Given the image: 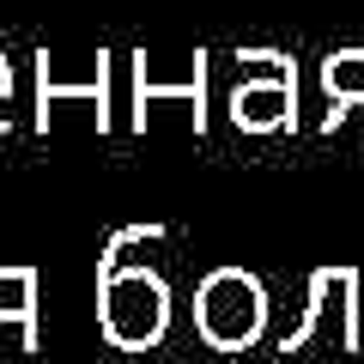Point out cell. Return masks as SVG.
Here are the masks:
<instances>
[{
    "instance_id": "cell-1",
    "label": "cell",
    "mask_w": 364,
    "mask_h": 364,
    "mask_svg": "<svg viewBox=\"0 0 364 364\" xmlns=\"http://www.w3.org/2000/svg\"><path fill=\"white\" fill-rule=\"evenodd\" d=\"M97 328L122 352L158 346L170 328V286L152 267H97Z\"/></svg>"
},
{
    "instance_id": "cell-2",
    "label": "cell",
    "mask_w": 364,
    "mask_h": 364,
    "mask_svg": "<svg viewBox=\"0 0 364 364\" xmlns=\"http://www.w3.org/2000/svg\"><path fill=\"white\" fill-rule=\"evenodd\" d=\"M195 334L213 352H243L267 334V291L243 267H213L195 286Z\"/></svg>"
},
{
    "instance_id": "cell-3",
    "label": "cell",
    "mask_w": 364,
    "mask_h": 364,
    "mask_svg": "<svg viewBox=\"0 0 364 364\" xmlns=\"http://www.w3.org/2000/svg\"><path fill=\"white\" fill-rule=\"evenodd\" d=\"M358 352V273L352 267H316L310 273V310L279 340V352Z\"/></svg>"
},
{
    "instance_id": "cell-4",
    "label": "cell",
    "mask_w": 364,
    "mask_h": 364,
    "mask_svg": "<svg viewBox=\"0 0 364 364\" xmlns=\"http://www.w3.org/2000/svg\"><path fill=\"white\" fill-rule=\"evenodd\" d=\"M225 109H231V122H237L243 134L286 128L291 109H298V73H291L279 55H243V73H237Z\"/></svg>"
},
{
    "instance_id": "cell-5",
    "label": "cell",
    "mask_w": 364,
    "mask_h": 364,
    "mask_svg": "<svg viewBox=\"0 0 364 364\" xmlns=\"http://www.w3.org/2000/svg\"><path fill=\"white\" fill-rule=\"evenodd\" d=\"M200 91H207V55H140L134 61V104H140V116L134 122H146V109L164 104V97L195 104V116H200Z\"/></svg>"
},
{
    "instance_id": "cell-6",
    "label": "cell",
    "mask_w": 364,
    "mask_h": 364,
    "mask_svg": "<svg viewBox=\"0 0 364 364\" xmlns=\"http://www.w3.org/2000/svg\"><path fill=\"white\" fill-rule=\"evenodd\" d=\"M37 91H43V116H49V104H61V97H85V104H97V116H104L109 55H49V49H43Z\"/></svg>"
},
{
    "instance_id": "cell-7",
    "label": "cell",
    "mask_w": 364,
    "mask_h": 364,
    "mask_svg": "<svg viewBox=\"0 0 364 364\" xmlns=\"http://www.w3.org/2000/svg\"><path fill=\"white\" fill-rule=\"evenodd\" d=\"M6 322L18 352L37 346V267H0V328Z\"/></svg>"
},
{
    "instance_id": "cell-8",
    "label": "cell",
    "mask_w": 364,
    "mask_h": 364,
    "mask_svg": "<svg viewBox=\"0 0 364 364\" xmlns=\"http://www.w3.org/2000/svg\"><path fill=\"white\" fill-rule=\"evenodd\" d=\"M322 91H328V104H334L328 128H340V116L352 104H364V49H334L322 61Z\"/></svg>"
},
{
    "instance_id": "cell-9",
    "label": "cell",
    "mask_w": 364,
    "mask_h": 364,
    "mask_svg": "<svg viewBox=\"0 0 364 364\" xmlns=\"http://www.w3.org/2000/svg\"><path fill=\"white\" fill-rule=\"evenodd\" d=\"M0 97H13V67L0 61Z\"/></svg>"
},
{
    "instance_id": "cell-10",
    "label": "cell",
    "mask_w": 364,
    "mask_h": 364,
    "mask_svg": "<svg viewBox=\"0 0 364 364\" xmlns=\"http://www.w3.org/2000/svg\"><path fill=\"white\" fill-rule=\"evenodd\" d=\"M6 128H13V116H6V97H0V134H6Z\"/></svg>"
}]
</instances>
